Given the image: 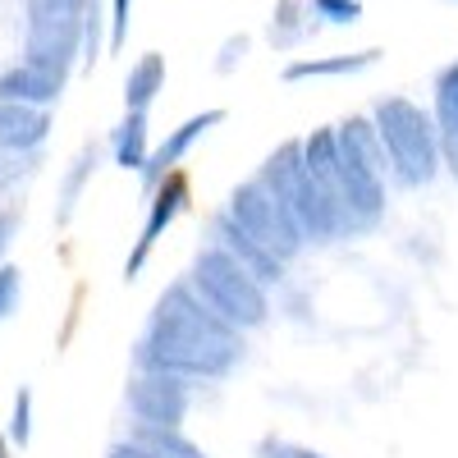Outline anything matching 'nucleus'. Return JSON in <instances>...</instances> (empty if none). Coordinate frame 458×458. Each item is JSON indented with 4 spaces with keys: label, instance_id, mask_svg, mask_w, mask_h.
<instances>
[{
    "label": "nucleus",
    "instance_id": "nucleus-1",
    "mask_svg": "<svg viewBox=\"0 0 458 458\" xmlns=\"http://www.w3.org/2000/svg\"><path fill=\"white\" fill-rule=\"evenodd\" d=\"M243 358V335L229 326L225 317H216L202 293L174 280L157 308L151 321L133 349V367L138 371H161V376H179V380H225Z\"/></svg>",
    "mask_w": 458,
    "mask_h": 458
},
{
    "label": "nucleus",
    "instance_id": "nucleus-2",
    "mask_svg": "<svg viewBox=\"0 0 458 458\" xmlns=\"http://www.w3.org/2000/svg\"><path fill=\"white\" fill-rule=\"evenodd\" d=\"M339 161L330 198L339 207L344 234H371L386 220V151L371 129V120H349L335 129Z\"/></svg>",
    "mask_w": 458,
    "mask_h": 458
},
{
    "label": "nucleus",
    "instance_id": "nucleus-3",
    "mask_svg": "<svg viewBox=\"0 0 458 458\" xmlns=\"http://www.w3.org/2000/svg\"><path fill=\"white\" fill-rule=\"evenodd\" d=\"M257 183L289 211L302 243H335V239H344L339 207H335V198L326 193V188L308 174L298 142H284L280 151H271L266 165H261V174H257Z\"/></svg>",
    "mask_w": 458,
    "mask_h": 458
},
{
    "label": "nucleus",
    "instance_id": "nucleus-4",
    "mask_svg": "<svg viewBox=\"0 0 458 458\" xmlns=\"http://www.w3.org/2000/svg\"><path fill=\"white\" fill-rule=\"evenodd\" d=\"M371 129L380 138V151H386V170L403 188H422L440 174V133L427 110H417L403 97H390L376 106Z\"/></svg>",
    "mask_w": 458,
    "mask_h": 458
},
{
    "label": "nucleus",
    "instance_id": "nucleus-5",
    "mask_svg": "<svg viewBox=\"0 0 458 458\" xmlns=\"http://www.w3.org/2000/svg\"><path fill=\"white\" fill-rule=\"evenodd\" d=\"M188 284H193L207 308L216 317H225L239 335L243 330H261L266 317H271V289H261L243 266L229 252H220L216 243H207L193 257V276H188Z\"/></svg>",
    "mask_w": 458,
    "mask_h": 458
},
{
    "label": "nucleus",
    "instance_id": "nucleus-6",
    "mask_svg": "<svg viewBox=\"0 0 458 458\" xmlns=\"http://www.w3.org/2000/svg\"><path fill=\"white\" fill-rule=\"evenodd\" d=\"M229 220H234L243 234L257 243V248H266L271 257H280L284 266L308 248L302 243V234H298V225L289 220V211L266 193V188L257 183V179H248V183H239L234 193H229Z\"/></svg>",
    "mask_w": 458,
    "mask_h": 458
},
{
    "label": "nucleus",
    "instance_id": "nucleus-7",
    "mask_svg": "<svg viewBox=\"0 0 458 458\" xmlns=\"http://www.w3.org/2000/svg\"><path fill=\"white\" fill-rule=\"evenodd\" d=\"M193 408V380L161 376V371H138L129 380V412L138 427H179Z\"/></svg>",
    "mask_w": 458,
    "mask_h": 458
},
{
    "label": "nucleus",
    "instance_id": "nucleus-8",
    "mask_svg": "<svg viewBox=\"0 0 458 458\" xmlns=\"http://www.w3.org/2000/svg\"><path fill=\"white\" fill-rule=\"evenodd\" d=\"M183 211H188V179H183L179 170H170L157 188H151L142 234H138V243H133V252H129V261H124V280H138V276H142L147 257L157 252V243L165 239V229H170Z\"/></svg>",
    "mask_w": 458,
    "mask_h": 458
},
{
    "label": "nucleus",
    "instance_id": "nucleus-9",
    "mask_svg": "<svg viewBox=\"0 0 458 458\" xmlns=\"http://www.w3.org/2000/svg\"><path fill=\"white\" fill-rule=\"evenodd\" d=\"M211 243H216L220 252L234 257V261L243 266V271H248L261 289H276V284L284 280V261H280V257H271L266 248H257V243L243 234V229H239L234 220H229V211H216V216H211Z\"/></svg>",
    "mask_w": 458,
    "mask_h": 458
},
{
    "label": "nucleus",
    "instance_id": "nucleus-10",
    "mask_svg": "<svg viewBox=\"0 0 458 458\" xmlns=\"http://www.w3.org/2000/svg\"><path fill=\"white\" fill-rule=\"evenodd\" d=\"M220 120H225V110H202V114H193V120H183V124H179V129H174V133L147 157V165H142V183H147V188H157V183H161V179L188 157V147H193L202 133H211Z\"/></svg>",
    "mask_w": 458,
    "mask_h": 458
},
{
    "label": "nucleus",
    "instance_id": "nucleus-11",
    "mask_svg": "<svg viewBox=\"0 0 458 458\" xmlns=\"http://www.w3.org/2000/svg\"><path fill=\"white\" fill-rule=\"evenodd\" d=\"M47 110L37 106H19V101H0V151H10V157H19V151H32L47 142Z\"/></svg>",
    "mask_w": 458,
    "mask_h": 458
},
{
    "label": "nucleus",
    "instance_id": "nucleus-12",
    "mask_svg": "<svg viewBox=\"0 0 458 458\" xmlns=\"http://www.w3.org/2000/svg\"><path fill=\"white\" fill-rule=\"evenodd\" d=\"M60 73H47V69H37V64H19L10 73H0V101H19V106H37V110H47L55 97H60Z\"/></svg>",
    "mask_w": 458,
    "mask_h": 458
},
{
    "label": "nucleus",
    "instance_id": "nucleus-13",
    "mask_svg": "<svg viewBox=\"0 0 458 458\" xmlns=\"http://www.w3.org/2000/svg\"><path fill=\"white\" fill-rule=\"evenodd\" d=\"M436 133H440V165L458 174V64H449L436 83Z\"/></svg>",
    "mask_w": 458,
    "mask_h": 458
},
{
    "label": "nucleus",
    "instance_id": "nucleus-14",
    "mask_svg": "<svg viewBox=\"0 0 458 458\" xmlns=\"http://www.w3.org/2000/svg\"><path fill=\"white\" fill-rule=\"evenodd\" d=\"M161 83H165L161 55H142L129 69V79H124V106H129V114H147V106L157 101V92H161Z\"/></svg>",
    "mask_w": 458,
    "mask_h": 458
},
{
    "label": "nucleus",
    "instance_id": "nucleus-15",
    "mask_svg": "<svg viewBox=\"0 0 458 458\" xmlns=\"http://www.w3.org/2000/svg\"><path fill=\"white\" fill-rule=\"evenodd\" d=\"M110 151H114V165H120V170H142L147 157H151L147 114H124V124L114 129V138H110Z\"/></svg>",
    "mask_w": 458,
    "mask_h": 458
},
{
    "label": "nucleus",
    "instance_id": "nucleus-16",
    "mask_svg": "<svg viewBox=\"0 0 458 458\" xmlns=\"http://www.w3.org/2000/svg\"><path fill=\"white\" fill-rule=\"evenodd\" d=\"M129 440L147 445L151 454H161V458H211L198 440H188L179 427H138V422H133Z\"/></svg>",
    "mask_w": 458,
    "mask_h": 458
},
{
    "label": "nucleus",
    "instance_id": "nucleus-17",
    "mask_svg": "<svg viewBox=\"0 0 458 458\" xmlns=\"http://www.w3.org/2000/svg\"><path fill=\"white\" fill-rule=\"evenodd\" d=\"M97 174V147H88L79 161L69 165V174H64V183H60V207H55V225H69L73 220V211H79V198H83V188H88V179Z\"/></svg>",
    "mask_w": 458,
    "mask_h": 458
},
{
    "label": "nucleus",
    "instance_id": "nucleus-18",
    "mask_svg": "<svg viewBox=\"0 0 458 458\" xmlns=\"http://www.w3.org/2000/svg\"><path fill=\"white\" fill-rule=\"evenodd\" d=\"M376 60V51H362V55H335V60H298L284 69V79L298 83V79H330V73H358Z\"/></svg>",
    "mask_w": 458,
    "mask_h": 458
},
{
    "label": "nucleus",
    "instance_id": "nucleus-19",
    "mask_svg": "<svg viewBox=\"0 0 458 458\" xmlns=\"http://www.w3.org/2000/svg\"><path fill=\"white\" fill-rule=\"evenodd\" d=\"M5 440L19 445V449H28V440H32V390H28V386L14 390V412H10V431H5Z\"/></svg>",
    "mask_w": 458,
    "mask_h": 458
},
{
    "label": "nucleus",
    "instance_id": "nucleus-20",
    "mask_svg": "<svg viewBox=\"0 0 458 458\" xmlns=\"http://www.w3.org/2000/svg\"><path fill=\"white\" fill-rule=\"evenodd\" d=\"M23 302V271L19 266H0V326H5Z\"/></svg>",
    "mask_w": 458,
    "mask_h": 458
},
{
    "label": "nucleus",
    "instance_id": "nucleus-21",
    "mask_svg": "<svg viewBox=\"0 0 458 458\" xmlns=\"http://www.w3.org/2000/svg\"><path fill=\"white\" fill-rule=\"evenodd\" d=\"M257 458H326L321 449L312 445H298V440H284V436H266L257 445Z\"/></svg>",
    "mask_w": 458,
    "mask_h": 458
},
{
    "label": "nucleus",
    "instance_id": "nucleus-22",
    "mask_svg": "<svg viewBox=\"0 0 458 458\" xmlns=\"http://www.w3.org/2000/svg\"><path fill=\"white\" fill-rule=\"evenodd\" d=\"M312 10L330 23H353L358 19V0H312Z\"/></svg>",
    "mask_w": 458,
    "mask_h": 458
},
{
    "label": "nucleus",
    "instance_id": "nucleus-23",
    "mask_svg": "<svg viewBox=\"0 0 458 458\" xmlns=\"http://www.w3.org/2000/svg\"><path fill=\"white\" fill-rule=\"evenodd\" d=\"M129 32V0H114V19H110V47H120Z\"/></svg>",
    "mask_w": 458,
    "mask_h": 458
},
{
    "label": "nucleus",
    "instance_id": "nucleus-24",
    "mask_svg": "<svg viewBox=\"0 0 458 458\" xmlns=\"http://www.w3.org/2000/svg\"><path fill=\"white\" fill-rule=\"evenodd\" d=\"M14 234H19V216L14 211H0V266H5V252H10Z\"/></svg>",
    "mask_w": 458,
    "mask_h": 458
},
{
    "label": "nucleus",
    "instance_id": "nucleus-25",
    "mask_svg": "<svg viewBox=\"0 0 458 458\" xmlns=\"http://www.w3.org/2000/svg\"><path fill=\"white\" fill-rule=\"evenodd\" d=\"M106 458H161V454H151V449L138 445V440H120V445H110Z\"/></svg>",
    "mask_w": 458,
    "mask_h": 458
},
{
    "label": "nucleus",
    "instance_id": "nucleus-26",
    "mask_svg": "<svg viewBox=\"0 0 458 458\" xmlns=\"http://www.w3.org/2000/svg\"><path fill=\"white\" fill-rule=\"evenodd\" d=\"M5 165H10V161L0 157V188H10V183H14V174H19V170H5Z\"/></svg>",
    "mask_w": 458,
    "mask_h": 458
},
{
    "label": "nucleus",
    "instance_id": "nucleus-27",
    "mask_svg": "<svg viewBox=\"0 0 458 458\" xmlns=\"http://www.w3.org/2000/svg\"><path fill=\"white\" fill-rule=\"evenodd\" d=\"M0 458H14V445H10L5 436H0Z\"/></svg>",
    "mask_w": 458,
    "mask_h": 458
}]
</instances>
